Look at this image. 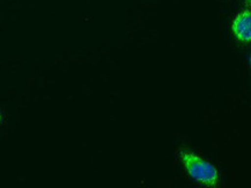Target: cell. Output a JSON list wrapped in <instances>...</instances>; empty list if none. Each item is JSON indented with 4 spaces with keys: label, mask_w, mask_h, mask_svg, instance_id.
Masks as SVG:
<instances>
[{
    "label": "cell",
    "mask_w": 251,
    "mask_h": 188,
    "mask_svg": "<svg viewBox=\"0 0 251 188\" xmlns=\"http://www.w3.org/2000/svg\"><path fill=\"white\" fill-rule=\"evenodd\" d=\"M183 165H184L189 176L206 187H218L220 183L219 172L211 163L199 157L198 155L188 150L179 151Z\"/></svg>",
    "instance_id": "6da1fadb"
},
{
    "label": "cell",
    "mask_w": 251,
    "mask_h": 188,
    "mask_svg": "<svg viewBox=\"0 0 251 188\" xmlns=\"http://www.w3.org/2000/svg\"><path fill=\"white\" fill-rule=\"evenodd\" d=\"M234 37L241 43L251 42V14L249 9L241 12L231 24Z\"/></svg>",
    "instance_id": "7a4b0ae2"
},
{
    "label": "cell",
    "mask_w": 251,
    "mask_h": 188,
    "mask_svg": "<svg viewBox=\"0 0 251 188\" xmlns=\"http://www.w3.org/2000/svg\"><path fill=\"white\" fill-rule=\"evenodd\" d=\"M0 122H1V113H0Z\"/></svg>",
    "instance_id": "3957f363"
},
{
    "label": "cell",
    "mask_w": 251,
    "mask_h": 188,
    "mask_svg": "<svg viewBox=\"0 0 251 188\" xmlns=\"http://www.w3.org/2000/svg\"><path fill=\"white\" fill-rule=\"evenodd\" d=\"M248 5H250V0H248Z\"/></svg>",
    "instance_id": "277c9868"
}]
</instances>
